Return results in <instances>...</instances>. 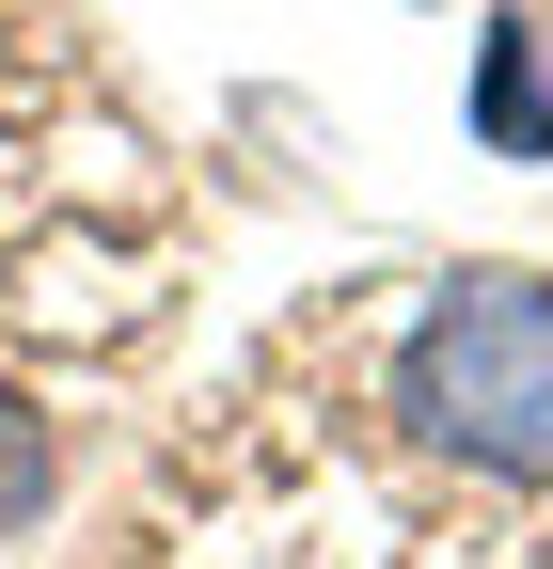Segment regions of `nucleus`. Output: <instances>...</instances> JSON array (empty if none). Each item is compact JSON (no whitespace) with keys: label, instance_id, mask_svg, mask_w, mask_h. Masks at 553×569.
<instances>
[{"label":"nucleus","instance_id":"nucleus-3","mask_svg":"<svg viewBox=\"0 0 553 569\" xmlns=\"http://www.w3.org/2000/svg\"><path fill=\"white\" fill-rule=\"evenodd\" d=\"M474 127H491L506 159H537V142H553V111H537V48H522V32H491V63H474Z\"/></svg>","mask_w":553,"mask_h":569},{"label":"nucleus","instance_id":"nucleus-1","mask_svg":"<svg viewBox=\"0 0 553 569\" xmlns=\"http://www.w3.org/2000/svg\"><path fill=\"white\" fill-rule=\"evenodd\" d=\"M364 411L474 507L553 490V269H428L364 317Z\"/></svg>","mask_w":553,"mask_h":569},{"label":"nucleus","instance_id":"nucleus-2","mask_svg":"<svg viewBox=\"0 0 553 569\" xmlns=\"http://www.w3.org/2000/svg\"><path fill=\"white\" fill-rule=\"evenodd\" d=\"M48 490H63V443H48V411L0 380V553H17L32 522H48Z\"/></svg>","mask_w":553,"mask_h":569}]
</instances>
